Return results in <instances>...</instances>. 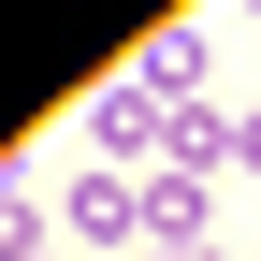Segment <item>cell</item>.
Masks as SVG:
<instances>
[{"label":"cell","mask_w":261,"mask_h":261,"mask_svg":"<svg viewBox=\"0 0 261 261\" xmlns=\"http://www.w3.org/2000/svg\"><path fill=\"white\" fill-rule=\"evenodd\" d=\"M232 160H247V174H261V116H247V130H232Z\"/></svg>","instance_id":"cell-1"}]
</instances>
